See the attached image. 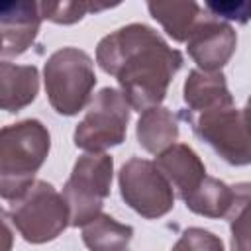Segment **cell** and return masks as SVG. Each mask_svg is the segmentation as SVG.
<instances>
[{
  "instance_id": "2e32d148",
  "label": "cell",
  "mask_w": 251,
  "mask_h": 251,
  "mask_svg": "<svg viewBox=\"0 0 251 251\" xmlns=\"http://www.w3.org/2000/svg\"><path fill=\"white\" fill-rule=\"evenodd\" d=\"M147 10L161 24L169 37L178 43H186L194 27L206 16L196 2H147Z\"/></svg>"
},
{
  "instance_id": "ac0fdd59",
  "label": "cell",
  "mask_w": 251,
  "mask_h": 251,
  "mask_svg": "<svg viewBox=\"0 0 251 251\" xmlns=\"http://www.w3.org/2000/svg\"><path fill=\"white\" fill-rule=\"evenodd\" d=\"M116 4H98V2H78V0H63V2H39L41 20H49L53 24L71 25L82 20L88 12H100L112 8Z\"/></svg>"
},
{
  "instance_id": "30bf717a",
  "label": "cell",
  "mask_w": 251,
  "mask_h": 251,
  "mask_svg": "<svg viewBox=\"0 0 251 251\" xmlns=\"http://www.w3.org/2000/svg\"><path fill=\"white\" fill-rule=\"evenodd\" d=\"M41 27L39 4L29 0H0L2 57H18L35 41Z\"/></svg>"
},
{
  "instance_id": "d6986e66",
  "label": "cell",
  "mask_w": 251,
  "mask_h": 251,
  "mask_svg": "<svg viewBox=\"0 0 251 251\" xmlns=\"http://www.w3.org/2000/svg\"><path fill=\"white\" fill-rule=\"evenodd\" d=\"M171 251H224V243L204 227H188L180 233Z\"/></svg>"
},
{
  "instance_id": "7402d4cb",
  "label": "cell",
  "mask_w": 251,
  "mask_h": 251,
  "mask_svg": "<svg viewBox=\"0 0 251 251\" xmlns=\"http://www.w3.org/2000/svg\"><path fill=\"white\" fill-rule=\"evenodd\" d=\"M12 247H14L12 222L8 212L0 208V251H12Z\"/></svg>"
},
{
  "instance_id": "6da1fadb",
  "label": "cell",
  "mask_w": 251,
  "mask_h": 251,
  "mask_svg": "<svg viewBox=\"0 0 251 251\" xmlns=\"http://www.w3.org/2000/svg\"><path fill=\"white\" fill-rule=\"evenodd\" d=\"M182 61V53L145 24H127L96 45V63L118 80L122 96L139 114L161 106Z\"/></svg>"
},
{
  "instance_id": "52a82bcc",
  "label": "cell",
  "mask_w": 251,
  "mask_h": 251,
  "mask_svg": "<svg viewBox=\"0 0 251 251\" xmlns=\"http://www.w3.org/2000/svg\"><path fill=\"white\" fill-rule=\"evenodd\" d=\"M198 139L210 145L218 157L235 167L251 163L247 108H220L204 114H184Z\"/></svg>"
},
{
  "instance_id": "e0dca14e",
  "label": "cell",
  "mask_w": 251,
  "mask_h": 251,
  "mask_svg": "<svg viewBox=\"0 0 251 251\" xmlns=\"http://www.w3.org/2000/svg\"><path fill=\"white\" fill-rule=\"evenodd\" d=\"M133 227L120 224L110 214H100L82 226V241L88 251H129Z\"/></svg>"
},
{
  "instance_id": "7c38bea8",
  "label": "cell",
  "mask_w": 251,
  "mask_h": 251,
  "mask_svg": "<svg viewBox=\"0 0 251 251\" xmlns=\"http://www.w3.org/2000/svg\"><path fill=\"white\" fill-rule=\"evenodd\" d=\"M157 169L169 180L178 198H186L206 176V167L198 153L186 143H173L157 155Z\"/></svg>"
},
{
  "instance_id": "ffe728a7",
  "label": "cell",
  "mask_w": 251,
  "mask_h": 251,
  "mask_svg": "<svg viewBox=\"0 0 251 251\" xmlns=\"http://www.w3.org/2000/svg\"><path fill=\"white\" fill-rule=\"evenodd\" d=\"M247 204L241 202L227 216L231 226V251H249V224H247Z\"/></svg>"
},
{
  "instance_id": "8fae6325",
  "label": "cell",
  "mask_w": 251,
  "mask_h": 251,
  "mask_svg": "<svg viewBox=\"0 0 251 251\" xmlns=\"http://www.w3.org/2000/svg\"><path fill=\"white\" fill-rule=\"evenodd\" d=\"M186 208L204 218H227L235 206L249 202V184L239 182L235 186L226 184L216 176H204V180L182 200Z\"/></svg>"
},
{
  "instance_id": "9a60e30c",
  "label": "cell",
  "mask_w": 251,
  "mask_h": 251,
  "mask_svg": "<svg viewBox=\"0 0 251 251\" xmlns=\"http://www.w3.org/2000/svg\"><path fill=\"white\" fill-rule=\"evenodd\" d=\"M137 143L151 155H159L178 137V118L169 108L155 106L141 112L135 126Z\"/></svg>"
},
{
  "instance_id": "7a4b0ae2",
  "label": "cell",
  "mask_w": 251,
  "mask_h": 251,
  "mask_svg": "<svg viewBox=\"0 0 251 251\" xmlns=\"http://www.w3.org/2000/svg\"><path fill=\"white\" fill-rule=\"evenodd\" d=\"M51 149L49 129L33 118L0 129V198L16 200L35 180Z\"/></svg>"
},
{
  "instance_id": "44dd1931",
  "label": "cell",
  "mask_w": 251,
  "mask_h": 251,
  "mask_svg": "<svg viewBox=\"0 0 251 251\" xmlns=\"http://www.w3.org/2000/svg\"><path fill=\"white\" fill-rule=\"evenodd\" d=\"M206 8L212 12L214 18H226V20H237L241 24L247 22L249 16V4L247 2H208Z\"/></svg>"
},
{
  "instance_id": "3957f363",
  "label": "cell",
  "mask_w": 251,
  "mask_h": 251,
  "mask_svg": "<svg viewBox=\"0 0 251 251\" xmlns=\"http://www.w3.org/2000/svg\"><path fill=\"white\" fill-rule=\"evenodd\" d=\"M43 82L51 108L61 116H76L90 102L96 84L94 63L82 49H57L45 61Z\"/></svg>"
},
{
  "instance_id": "8992f818",
  "label": "cell",
  "mask_w": 251,
  "mask_h": 251,
  "mask_svg": "<svg viewBox=\"0 0 251 251\" xmlns=\"http://www.w3.org/2000/svg\"><path fill=\"white\" fill-rule=\"evenodd\" d=\"M129 112L131 108L118 88H100L94 100H90L84 118L75 127V145L86 153H104L124 143Z\"/></svg>"
},
{
  "instance_id": "277c9868",
  "label": "cell",
  "mask_w": 251,
  "mask_h": 251,
  "mask_svg": "<svg viewBox=\"0 0 251 251\" xmlns=\"http://www.w3.org/2000/svg\"><path fill=\"white\" fill-rule=\"evenodd\" d=\"M10 222L33 245L57 239L69 226V206L63 194L47 180H33L27 190L10 202Z\"/></svg>"
},
{
  "instance_id": "4fadbf2b",
  "label": "cell",
  "mask_w": 251,
  "mask_h": 251,
  "mask_svg": "<svg viewBox=\"0 0 251 251\" xmlns=\"http://www.w3.org/2000/svg\"><path fill=\"white\" fill-rule=\"evenodd\" d=\"M182 98L188 106L184 114H204L233 106V96L222 71L206 73L200 69H192L184 80Z\"/></svg>"
},
{
  "instance_id": "ba28073f",
  "label": "cell",
  "mask_w": 251,
  "mask_h": 251,
  "mask_svg": "<svg viewBox=\"0 0 251 251\" xmlns=\"http://www.w3.org/2000/svg\"><path fill=\"white\" fill-rule=\"evenodd\" d=\"M124 202L145 220L167 216L175 206V192L157 165L149 159L131 157L118 173Z\"/></svg>"
},
{
  "instance_id": "5b68a950",
  "label": "cell",
  "mask_w": 251,
  "mask_h": 251,
  "mask_svg": "<svg viewBox=\"0 0 251 251\" xmlns=\"http://www.w3.org/2000/svg\"><path fill=\"white\" fill-rule=\"evenodd\" d=\"M114 176V157L108 153H84L76 159L71 176L63 186V198L69 206V226L82 227L102 214L110 196Z\"/></svg>"
},
{
  "instance_id": "5bb4252c",
  "label": "cell",
  "mask_w": 251,
  "mask_h": 251,
  "mask_svg": "<svg viewBox=\"0 0 251 251\" xmlns=\"http://www.w3.org/2000/svg\"><path fill=\"white\" fill-rule=\"evenodd\" d=\"M39 92V71L33 65L0 61V110L16 114L29 106Z\"/></svg>"
},
{
  "instance_id": "9c48e42d",
  "label": "cell",
  "mask_w": 251,
  "mask_h": 251,
  "mask_svg": "<svg viewBox=\"0 0 251 251\" xmlns=\"http://www.w3.org/2000/svg\"><path fill=\"white\" fill-rule=\"evenodd\" d=\"M237 33L235 29L210 14H206L200 24L194 27L190 37L186 39V49L190 59L198 65L200 71L216 73L222 71L235 53Z\"/></svg>"
}]
</instances>
